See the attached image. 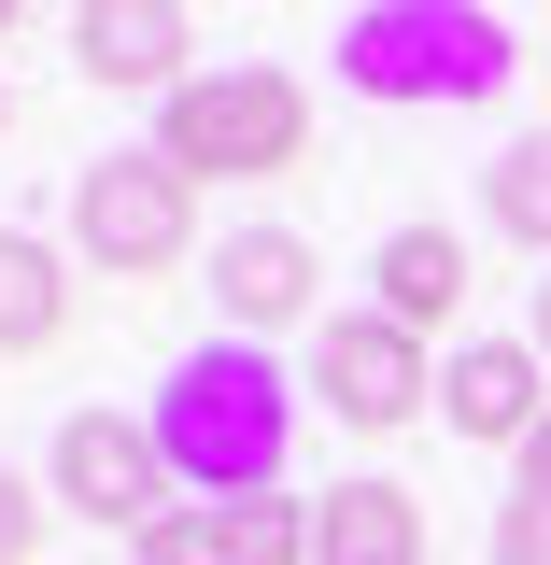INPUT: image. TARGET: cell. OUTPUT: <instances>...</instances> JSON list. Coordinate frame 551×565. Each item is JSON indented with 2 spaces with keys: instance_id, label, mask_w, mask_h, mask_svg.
Segmentation results:
<instances>
[{
  "instance_id": "cell-7",
  "label": "cell",
  "mask_w": 551,
  "mask_h": 565,
  "mask_svg": "<svg viewBox=\"0 0 551 565\" xmlns=\"http://www.w3.org/2000/svg\"><path fill=\"white\" fill-rule=\"evenodd\" d=\"M438 424H453L467 452H509V467H523V438L551 424V367H538V340H467L453 367H438Z\"/></svg>"
},
{
  "instance_id": "cell-2",
  "label": "cell",
  "mask_w": 551,
  "mask_h": 565,
  "mask_svg": "<svg viewBox=\"0 0 551 565\" xmlns=\"http://www.w3.org/2000/svg\"><path fill=\"white\" fill-rule=\"evenodd\" d=\"M340 71L353 99H396V114H453L509 85V29L467 0H353L340 14Z\"/></svg>"
},
{
  "instance_id": "cell-4",
  "label": "cell",
  "mask_w": 551,
  "mask_h": 565,
  "mask_svg": "<svg viewBox=\"0 0 551 565\" xmlns=\"http://www.w3.org/2000/svg\"><path fill=\"white\" fill-rule=\"evenodd\" d=\"M184 241H199V184L141 141V156H85L71 170V255L85 269H114V282H156V269H184Z\"/></svg>"
},
{
  "instance_id": "cell-17",
  "label": "cell",
  "mask_w": 551,
  "mask_h": 565,
  "mask_svg": "<svg viewBox=\"0 0 551 565\" xmlns=\"http://www.w3.org/2000/svg\"><path fill=\"white\" fill-rule=\"evenodd\" d=\"M495 565H551V494H509L495 509Z\"/></svg>"
},
{
  "instance_id": "cell-20",
  "label": "cell",
  "mask_w": 551,
  "mask_h": 565,
  "mask_svg": "<svg viewBox=\"0 0 551 565\" xmlns=\"http://www.w3.org/2000/svg\"><path fill=\"white\" fill-rule=\"evenodd\" d=\"M0 128H14V99H0Z\"/></svg>"
},
{
  "instance_id": "cell-19",
  "label": "cell",
  "mask_w": 551,
  "mask_h": 565,
  "mask_svg": "<svg viewBox=\"0 0 551 565\" xmlns=\"http://www.w3.org/2000/svg\"><path fill=\"white\" fill-rule=\"evenodd\" d=\"M523 340H538V367H551V282H538V326H523Z\"/></svg>"
},
{
  "instance_id": "cell-1",
  "label": "cell",
  "mask_w": 551,
  "mask_h": 565,
  "mask_svg": "<svg viewBox=\"0 0 551 565\" xmlns=\"http://www.w3.org/2000/svg\"><path fill=\"white\" fill-rule=\"evenodd\" d=\"M156 452H170V481L226 509V494H269L283 481V438H297V396H283V367L255 340H199L170 382H156Z\"/></svg>"
},
{
  "instance_id": "cell-10",
  "label": "cell",
  "mask_w": 551,
  "mask_h": 565,
  "mask_svg": "<svg viewBox=\"0 0 551 565\" xmlns=\"http://www.w3.org/2000/svg\"><path fill=\"white\" fill-rule=\"evenodd\" d=\"M368 311L411 326V340H438V326L467 311V241H453V226H396V241L368 255Z\"/></svg>"
},
{
  "instance_id": "cell-18",
  "label": "cell",
  "mask_w": 551,
  "mask_h": 565,
  "mask_svg": "<svg viewBox=\"0 0 551 565\" xmlns=\"http://www.w3.org/2000/svg\"><path fill=\"white\" fill-rule=\"evenodd\" d=\"M523 494H551V424H538V438H523Z\"/></svg>"
},
{
  "instance_id": "cell-13",
  "label": "cell",
  "mask_w": 551,
  "mask_h": 565,
  "mask_svg": "<svg viewBox=\"0 0 551 565\" xmlns=\"http://www.w3.org/2000/svg\"><path fill=\"white\" fill-rule=\"evenodd\" d=\"M212 537H226V565H311V494H297V481L226 494V509H212Z\"/></svg>"
},
{
  "instance_id": "cell-3",
  "label": "cell",
  "mask_w": 551,
  "mask_h": 565,
  "mask_svg": "<svg viewBox=\"0 0 551 565\" xmlns=\"http://www.w3.org/2000/svg\"><path fill=\"white\" fill-rule=\"evenodd\" d=\"M156 156H170L184 184L297 170V156H311V99H297V71H199V85L156 114Z\"/></svg>"
},
{
  "instance_id": "cell-8",
  "label": "cell",
  "mask_w": 551,
  "mask_h": 565,
  "mask_svg": "<svg viewBox=\"0 0 551 565\" xmlns=\"http://www.w3.org/2000/svg\"><path fill=\"white\" fill-rule=\"evenodd\" d=\"M184 43H199V29H184L170 0H85V14H71V71H85V85H114V99H141V85H156V99H184V85H199Z\"/></svg>"
},
{
  "instance_id": "cell-9",
  "label": "cell",
  "mask_w": 551,
  "mask_h": 565,
  "mask_svg": "<svg viewBox=\"0 0 551 565\" xmlns=\"http://www.w3.org/2000/svg\"><path fill=\"white\" fill-rule=\"evenodd\" d=\"M311 241L297 226H226L212 241V311H226V340H269V326H297L311 311Z\"/></svg>"
},
{
  "instance_id": "cell-14",
  "label": "cell",
  "mask_w": 551,
  "mask_h": 565,
  "mask_svg": "<svg viewBox=\"0 0 551 565\" xmlns=\"http://www.w3.org/2000/svg\"><path fill=\"white\" fill-rule=\"evenodd\" d=\"M481 212H495V241L551 255V128H523V141H509V156L481 170Z\"/></svg>"
},
{
  "instance_id": "cell-5",
  "label": "cell",
  "mask_w": 551,
  "mask_h": 565,
  "mask_svg": "<svg viewBox=\"0 0 551 565\" xmlns=\"http://www.w3.org/2000/svg\"><path fill=\"white\" fill-rule=\"evenodd\" d=\"M57 509H71V523L141 537V523L184 509V481H170V452H156V424H141V411H71V424H57Z\"/></svg>"
},
{
  "instance_id": "cell-15",
  "label": "cell",
  "mask_w": 551,
  "mask_h": 565,
  "mask_svg": "<svg viewBox=\"0 0 551 565\" xmlns=\"http://www.w3.org/2000/svg\"><path fill=\"white\" fill-rule=\"evenodd\" d=\"M128 565H226V537H212V509H170V523H141Z\"/></svg>"
},
{
  "instance_id": "cell-16",
  "label": "cell",
  "mask_w": 551,
  "mask_h": 565,
  "mask_svg": "<svg viewBox=\"0 0 551 565\" xmlns=\"http://www.w3.org/2000/svg\"><path fill=\"white\" fill-rule=\"evenodd\" d=\"M43 523H57V509H43V494H29V467L0 452V565H29V552H43Z\"/></svg>"
},
{
  "instance_id": "cell-11",
  "label": "cell",
  "mask_w": 551,
  "mask_h": 565,
  "mask_svg": "<svg viewBox=\"0 0 551 565\" xmlns=\"http://www.w3.org/2000/svg\"><path fill=\"white\" fill-rule=\"evenodd\" d=\"M311 565H424V509H411L396 481L311 494Z\"/></svg>"
},
{
  "instance_id": "cell-6",
  "label": "cell",
  "mask_w": 551,
  "mask_h": 565,
  "mask_svg": "<svg viewBox=\"0 0 551 565\" xmlns=\"http://www.w3.org/2000/svg\"><path fill=\"white\" fill-rule=\"evenodd\" d=\"M311 396L340 411V438H396V424L438 411V367H424L411 326H382V311H340L326 340H311Z\"/></svg>"
},
{
  "instance_id": "cell-12",
  "label": "cell",
  "mask_w": 551,
  "mask_h": 565,
  "mask_svg": "<svg viewBox=\"0 0 551 565\" xmlns=\"http://www.w3.org/2000/svg\"><path fill=\"white\" fill-rule=\"evenodd\" d=\"M57 326H71V255L0 226V353H57Z\"/></svg>"
}]
</instances>
